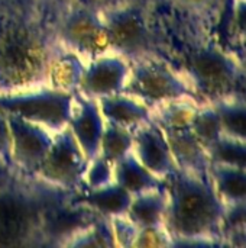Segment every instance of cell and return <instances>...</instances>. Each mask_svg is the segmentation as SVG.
Returning a JSON list of instances; mask_svg holds the SVG:
<instances>
[{"label":"cell","instance_id":"cell-19","mask_svg":"<svg viewBox=\"0 0 246 248\" xmlns=\"http://www.w3.org/2000/svg\"><path fill=\"white\" fill-rule=\"evenodd\" d=\"M113 180L132 196L164 186V180L142 166L133 153H129L113 164Z\"/></svg>","mask_w":246,"mask_h":248},{"label":"cell","instance_id":"cell-12","mask_svg":"<svg viewBox=\"0 0 246 248\" xmlns=\"http://www.w3.org/2000/svg\"><path fill=\"white\" fill-rule=\"evenodd\" d=\"M132 153L142 166L161 180L177 170L167 135L154 119L133 129Z\"/></svg>","mask_w":246,"mask_h":248},{"label":"cell","instance_id":"cell-10","mask_svg":"<svg viewBox=\"0 0 246 248\" xmlns=\"http://www.w3.org/2000/svg\"><path fill=\"white\" fill-rule=\"evenodd\" d=\"M6 118L10 132V151L14 174L33 179L52 144L54 134L43 126L16 115L6 113Z\"/></svg>","mask_w":246,"mask_h":248},{"label":"cell","instance_id":"cell-2","mask_svg":"<svg viewBox=\"0 0 246 248\" xmlns=\"http://www.w3.org/2000/svg\"><path fill=\"white\" fill-rule=\"evenodd\" d=\"M164 183L168 198L164 227L174 246L217 244L223 240L226 206L216 195L209 174L177 169Z\"/></svg>","mask_w":246,"mask_h":248},{"label":"cell","instance_id":"cell-13","mask_svg":"<svg viewBox=\"0 0 246 248\" xmlns=\"http://www.w3.org/2000/svg\"><path fill=\"white\" fill-rule=\"evenodd\" d=\"M104 125L106 121L100 112L97 100L77 93L67 128L87 160H91L99 154Z\"/></svg>","mask_w":246,"mask_h":248},{"label":"cell","instance_id":"cell-8","mask_svg":"<svg viewBox=\"0 0 246 248\" xmlns=\"http://www.w3.org/2000/svg\"><path fill=\"white\" fill-rule=\"evenodd\" d=\"M75 94L42 84L26 90L0 93V109L4 113L20 116L55 134L67 128Z\"/></svg>","mask_w":246,"mask_h":248},{"label":"cell","instance_id":"cell-6","mask_svg":"<svg viewBox=\"0 0 246 248\" xmlns=\"http://www.w3.org/2000/svg\"><path fill=\"white\" fill-rule=\"evenodd\" d=\"M123 93L136 97L152 110L173 100H197L184 74L174 70L165 61L155 58V55H148L130 62V71Z\"/></svg>","mask_w":246,"mask_h":248},{"label":"cell","instance_id":"cell-31","mask_svg":"<svg viewBox=\"0 0 246 248\" xmlns=\"http://www.w3.org/2000/svg\"><path fill=\"white\" fill-rule=\"evenodd\" d=\"M232 16H231V31L235 33L236 39L242 44L245 42V0H233Z\"/></svg>","mask_w":246,"mask_h":248},{"label":"cell","instance_id":"cell-16","mask_svg":"<svg viewBox=\"0 0 246 248\" xmlns=\"http://www.w3.org/2000/svg\"><path fill=\"white\" fill-rule=\"evenodd\" d=\"M84 65L86 61L78 54L58 45L49 61L45 84L57 90L78 93Z\"/></svg>","mask_w":246,"mask_h":248},{"label":"cell","instance_id":"cell-17","mask_svg":"<svg viewBox=\"0 0 246 248\" xmlns=\"http://www.w3.org/2000/svg\"><path fill=\"white\" fill-rule=\"evenodd\" d=\"M167 205L168 198L164 183L162 187L132 196L130 205L125 217L138 228L159 227L164 225Z\"/></svg>","mask_w":246,"mask_h":248},{"label":"cell","instance_id":"cell-11","mask_svg":"<svg viewBox=\"0 0 246 248\" xmlns=\"http://www.w3.org/2000/svg\"><path fill=\"white\" fill-rule=\"evenodd\" d=\"M130 71V61L122 55L107 52L86 61L78 93L99 100L122 93Z\"/></svg>","mask_w":246,"mask_h":248},{"label":"cell","instance_id":"cell-25","mask_svg":"<svg viewBox=\"0 0 246 248\" xmlns=\"http://www.w3.org/2000/svg\"><path fill=\"white\" fill-rule=\"evenodd\" d=\"M206 153L210 163L246 169V141L222 135Z\"/></svg>","mask_w":246,"mask_h":248},{"label":"cell","instance_id":"cell-9","mask_svg":"<svg viewBox=\"0 0 246 248\" xmlns=\"http://www.w3.org/2000/svg\"><path fill=\"white\" fill-rule=\"evenodd\" d=\"M88 160L68 128L54 134L52 144L33 179L54 189L74 193L83 186Z\"/></svg>","mask_w":246,"mask_h":248},{"label":"cell","instance_id":"cell-5","mask_svg":"<svg viewBox=\"0 0 246 248\" xmlns=\"http://www.w3.org/2000/svg\"><path fill=\"white\" fill-rule=\"evenodd\" d=\"M100 10L110 52L122 55L130 62L154 55V31L141 0H126Z\"/></svg>","mask_w":246,"mask_h":248},{"label":"cell","instance_id":"cell-15","mask_svg":"<svg viewBox=\"0 0 246 248\" xmlns=\"http://www.w3.org/2000/svg\"><path fill=\"white\" fill-rule=\"evenodd\" d=\"M106 122L135 129L152 119V109L128 93H116L97 100Z\"/></svg>","mask_w":246,"mask_h":248},{"label":"cell","instance_id":"cell-29","mask_svg":"<svg viewBox=\"0 0 246 248\" xmlns=\"http://www.w3.org/2000/svg\"><path fill=\"white\" fill-rule=\"evenodd\" d=\"M174 6L186 13L206 16L215 13L223 3V0H171Z\"/></svg>","mask_w":246,"mask_h":248},{"label":"cell","instance_id":"cell-32","mask_svg":"<svg viewBox=\"0 0 246 248\" xmlns=\"http://www.w3.org/2000/svg\"><path fill=\"white\" fill-rule=\"evenodd\" d=\"M39 9L48 16L51 13H54L55 16L58 13H61L62 10H65L68 6H71L75 0H33Z\"/></svg>","mask_w":246,"mask_h":248},{"label":"cell","instance_id":"cell-23","mask_svg":"<svg viewBox=\"0 0 246 248\" xmlns=\"http://www.w3.org/2000/svg\"><path fill=\"white\" fill-rule=\"evenodd\" d=\"M67 247H116L110 219L104 217H97L87 227L74 234L68 241Z\"/></svg>","mask_w":246,"mask_h":248},{"label":"cell","instance_id":"cell-14","mask_svg":"<svg viewBox=\"0 0 246 248\" xmlns=\"http://www.w3.org/2000/svg\"><path fill=\"white\" fill-rule=\"evenodd\" d=\"M162 131L167 135L177 169L199 174H207L210 161L204 147L193 132L191 125Z\"/></svg>","mask_w":246,"mask_h":248},{"label":"cell","instance_id":"cell-21","mask_svg":"<svg viewBox=\"0 0 246 248\" xmlns=\"http://www.w3.org/2000/svg\"><path fill=\"white\" fill-rule=\"evenodd\" d=\"M217 112L222 132L226 137L246 141V105L244 96L222 99L212 103Z\"/></svg>","mask_w":246,"mask_h":248},{"label":"cell","instance_id":"cell-33","mask_svg":"<svg viewBox=\"0 0 246 248\" xmlns=\"http://www.w3.org/2000/svg\"><path fill=\"white\" fill-rule=\"evenodd\" d=\"M122 1H126V0H88V3H91L93 6H96L99 9H104V7H109V6H113V4H117Z\"/></svg>","mask_w":246,"mask_h":248},{"label":"cell","instance_id":"cell-24","mask_svg":"<svg viewBox=\"0 0 246 248\" xmlns=\"http://www.w3.org/2000/svg\"><path fill=\"white\" fill-rule=\"evenodd\" d=\"M191 129L206 151L223 135L217 112L212 103H200L194 113Z\"/></svg>","mask_w":246,"mask_h":248},{"label":"cell","instance_id":"cell-3","mask_svg":"<svg viewBox=\"0 0 246 248\" xmlns=\"http://www.w3.org/2000/svg\"><path fill=\"white\" fill-rule=\"evenodd\" d=\"M67 195L19 174L16 180L0 182V247L39 246L46 209Z\"/></svg>","mask_w":246,"mask_h":248},{"label":"cell","instance_id":"cell-4","mask_svg":"<svg viewBox=\"0 0 246 248\" xmlns=\"http://www.w3.org/2000/svg\"><path fill=\"white\" fill-rule=\"evenodd\" d=\"M184 77L200 103L244 96V62L216 44L193 48L186 58Z\"/></svg>","mask_w":246,"mask_h":248},{"label":"cell","instance_id":"cell-1","mask_svg":"<svg viewBox=\"0 0 246 248\" xmlns=\"http://www.w3.org/2000/svg\"><path fill=\"white\" fill-rule=\"evenodd\" d=\"M57 46L52 23L33 0H0V93L45 84Z\"/></svg>","mask_w":246,"mask_h":248},{"label":"cell","instance_id":"cell-26","mask_svg":"<svg viewBox=\"0 0 246 248\" xmlns=\"http://www.w3.org/2000/svg\"><path fill=\"white\" fill-rule=\"evenodd\" d=\"M110 182H113V164L101 155H96L88 160L83 186H86V189H96Z\"/></svg>","mask_w":246,"mask_h":248},{"label":"cell","instance_id":"cell-27","mask_svg":"<svg viewBox=\"0 0 246 248\" xmlns=\"http://www.w3.org/2000/svg\"><path fill=\"white\" fill-rule=\"evenodd\" d=\"M132 247H174V243H173L171 235L165 230V227L159 225V227L138 228Z\"/></svg>","mask_w":246,"mask_h":248},{"label":"cell","instance_id":"cell-18","mask_svg":"<svg viewBox=\"0 0 246 248\" xmlns=\"http://www.w3.org/2000/svg\"><path fill=\"white\" fill-rule=\"evenodd\" d=\"M207 174L225 206L246 203V169L210 163Z\"/></svg>","mask_w":246,"mask_h":248},{"label":"cell","instance_id":"cell-22","mask_svg":"<svg viewBox=\"0 0 246 248\" xmlns=\"http://www.w3.org/2000/svg\"><path fill=\"white\" fill-rule=\"evenodd\" d=\"M133 147V129H128L110 122H106L100 141V150L97 155H101L112 164L132 153Z\"/></svg>","mask_w":246,"mask_h":248},{"label":"cell","instance_id":"cell-20","mask_svg":"<svg viewBox=\"0 0 246 248\" xmlns=\"http://www.w3.org/2000/svg\"><path fill=\"white\" fill-rule=\"evenodd\" d=\"M130 201L132 195L115 180L96 189H87L81 199V202H84L97 215L109 219L126 215Z\"/></svg>","mask_w":246,"mask_h":248},{"label":"cell","instance_id":"cell-7","mask_svg":"<svg viewBox=\"0 0 246 248\" xmlns=\"http://www.w3.org/2000/svg\"><path fill=\"white\" fill-rule=\"evenodd\" d=\"M51 23L58 45L78 54L84 61L110 52L101 10L91 3L74 1Z\"/></svg>","mask_w":246,"mask_h":248},{"label":"cell","instance_id":"cell-30","mask_svg":"<svg viewBox=\"0 0 246 248\" xmlns=\"http://www.w3.org/2000/svg\"><path fill=\"white\" fill-rule=\"evenodd\" d=\"M0 167L14 174L12 151H10V132L6 113L0 109Z\"/></svg>","mask_w":246,"mask_h":248},{"label":"cell","instance_id":"cell-28","mask_svg":"<svg viewBox=\"0 0 246 248\" xmlns=\"http://www.w3.org/2000/svg\"><path fill=\"white\" fill-rule=\"evenodd\" d=\"M110 225L116 247H132V243L138 232V227H135L125 215L110 218Z\"/></svg>","mask_w":246,"mask_h":248}]
</instances>
